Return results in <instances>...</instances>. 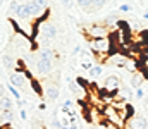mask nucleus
I'll return each mask as SVG.
<instances>
[{
	"mask_svg": "<svg viewBox=\"0 0 148 129\" xmlns=\"http://www.w3.org/2000/svg\"><path fill=\"white\" fill-rule=\"evenodd\" d=\"M88 45L91 48V52H95V57L97 59H102V62H107V59L110 57L112 53V46L114 42L109 38H98V40H88Z\"/></svg>",
	"mask_w": 148,
	"mask_h": 129,
	"instance_id": "nucleus-1",
	"label": "nucleus"
},
{
	"mask_svg": "<svg viewBox=\"0 0 148 129\" xmlns=\"http://www.w3.org/2000/svg\"><path fill=\"white\" fill-rule=\"evenodd\" d=\"M83 33L88 36V40H98V38H109L112 29L105 23H93V24L84 26Z\"/></svg>",
	"mask_w": 148,
	"mask_h": 129,
	"instance_id": "nucleus-2",
	"label": "nucleus"
},
{
	"mask_svg": "<svg viewBox=\"0 0 148 129\" xmlns=\"http://www.w3.org/2000/svg\"><path fill=\"white\" fill-rule=\"evenodd\" d=\"M36 24H38L40 38H43L47 42H52V40H55L59 36V29H57L55 23H52V21H36Z\"/></svg>",
	"mask_w": 148,
	"mask_h": 129,
	"instance_id": "nucleus-3",
	"label": "nucleus"
},
{
	"mask_svg": "<svg viewBox=\"0 0 148 129\" xmlns=\"http://www.w3.org/2000/svg\"><path fill=\"white\" fill-rule=\"evenodd\" d=\"M102 114H103V121H105V122H112V124L119 126L121 129H124V126H126V121L121 117L119 110H115L112 105H103Z\"/></svg>",
	"mask_w": 148,
	"mask_h": 129,
	"instance_id": "nucleus-4",
	"label": "nucleus"
},
{
	"mask_svg": "<svg viewBox=\"0 0 148 129\" xmlns=\"http://www.w3.org/2000/svg\"><path fill=\"white\" fill-rule=\"evenodd\" d=\"M35 69H36L38 76H50V74L53 72V60L36 59V62H35Z\"/></svg>",
	"mask_w": 148,
	"mask_h": 129,
	"instance_id": "nucleus-5",
	"label": "nucleus"
},
{
	"mask_svg": "<svg viewBox=\"0 0 148 129\" xmlns=\"http://www.w3.org/2000/svg\"><path fill=\"white\" fill-rule=\"evenodd\" d=\"M26 74L24 72H19V71H16V72H10V76H9V85H12L14 88H24L26 86Z\"/></svg>",
	"mask_w": 148,
	"mask_h": 129,
	"instance_id": "nucleus-6",
	"label": "nucleus"
},
{
	"mask_svg": "<svg viewBox=\"0 0 148 129\" xmlns=\"http://www.w3.org/2000/svg\"><path fill=\"white\" fill-rule=\"evenodd\" d=\"M124 128H127V129H147L148 128V121L145 119V117L133 115V117L127 121V124H126Z\"/></svg>",
	"mask_w": 148,
	"mask_h": 129,
	"instance_id": "nucleus-7",
	"label": "nucleus"
},
{
	"mask_svg": "<svg viewBox=\"0 0 148 129\" xmlns=\"http://www.w3.org/2000/svg\"><path fill=\"white\" fill-rule=\"evenodd\" d=\"M59 83H53V81H50L47 88H45V96H47V100L48 102H57V98H59Z\"/></svg>",
	"mask_w": 148,
	"mask_h": 129,
	"instance_id": "nucleus-8",
	"label": "nucleus"
},
{
	"mask_svg": "<svg viewBox=\"0 0 148 129\" xmlns=\"http://www.w3.org/2000/svg\"><path fill=\"white\" fill-rule=\"evenodd\" d=\"M14 16H16L17 19H21V21H29V19H33V16H31V10H29L28 3H19V7L16 9Z\"/></svg>",
	"mask_w": 148,
	"mask_h": 129,
	"instance_id": "nucleus-9",
	"label": "nucleus"
},
{
	"mask_svg": "<svg viewBox=\"0 0 148 129\" xmlns=\"http://www.w3.org/2000/svg\"><path fill=\"white\" fill-rule=\"evenodd\" d=\"M127 60H129V57L124 55V53H114V55H110L107 59V62H110L112 66H115V67H126Z\"/></svg>",
	"mask_w": 148,
	"mask_h": 129,
	"instance_id": "nucleus-10",
	"label": "nucleus"
},
{
	"mask_svg": "<svg viewBox=\"0 0 148 129\" xmlns=\"http://www.w3.org/2000/svg\"><path fill=\"white\" fill-rule=\"evenodd\" d=\"M103 88L107 89V91H110V93H115V91H119V88H121V81H119V78L117 76H109L107 79H105V83H103Z\"/></svg>",
	"mask_w": 148,
	"mask_h": 129,
	"instance_id": "nucleus-11",
	"label": "nucleus"
},
{
	"mask_svg": "<svg viewBox=\"0 0 148 129\" xmlns=\"http://www.w3.org/2000/svg\"><path fill=\"white\" fill-rule=\"evenodd\" d=\"M12 121H14L12 110H2L0 112V129H5L9 126H12Z\"/></svg>",
	"mask_w": 148,
	"mask_h": 129,
	"instance_id": "nucleus-12",
	"label": "nucleus"
},
{
	"mask_svg": "<svg viewBox=\"0 0 148 129\" xmlns=\"http://www.w3.org/2000/svg\"><path fill=\"white\" fill-rule=\"evenodd\" d=\"M55 57H57V53H55V50H52V48H40V52H38V59L55 60Z\"/></svg>",
	"mask_w": 148,
	"mask_h": 129,
	"instance_id": "nucleus-13",
	"label": "nucleus"
},
{
	"mask_svg": "<svg viewBox=\"0 0 148 129\" xmlns=\"http://www.w3.org/2000/svg\"><path fill=\"white\" fill-rule=\"evenodd\" d=\"M2 64H3V67H5V69H9V71H10V69L16 66V60H14V57H12V55L3 53V55H2Z\"/></svg>",
	"mask_w": 148,
	"mask_h": 129,
	"instance_id": "nucleus-14",
	"label": "nucleus"
},
{
	"mask_svg": "<svg viewBox=\"0 0 148 129\" xmlns=\"http://www.w3.org/2000/svg\"><path fill=\"white\" fill-rule=\"evenodd\" d=\"M76 2H77L79 9H83L84 12H88V14H93L95 12V9L91 5V0H76Z\"/></svg>",
	"mask_w": 148,
	"mask_h": 129,
	"instance_id": "nucleus-15",
	"label": "nucleus"
},
{
	"mask_svg": "<svg viewBox=\"0 0 148 129\" xmlns=\"http://www.w3.org/2000/svg\"><path fill=\"white\" fill-rule=\"evenodd\" d=\"M145 81V74L141 72V74H138V72H134L133 74V78H131V86H134L136 89L138 88H141V83Z\"/></svg>",
	"mask_w": 148,
	"mask_h": 129,
	"instance_id": "nucleus-16",
	"label": "nucleus"
},
{
	"mask_svg": "<svg viewBox=\"0 0 148 129\" xmlns=\"http://www.w3.org/2000/svg\"><path fill=\"white\" fill-rule=\"evenodd\" d=\"M29 86L33 88V91H35V95H36V96H43V88H41V85H40V81H38V79L33 78V79L29 81Z\"/></svg>",
	"mask_w": 148,
	"mask_h": 129,
	"instance_id": "nucleus-17",
	"label": "nucleus"
},
{
	"mask_svg": "<svg viewBox=\"0 0 148 129\" xmlns=\"http://www.w3.org/2000/svg\"><path fill=\"white\" fill-rule=\"evenodd\" d=\"M0 103H2V109H3V110H12V107H14L12 100H10V98H9L7 95L0 98Z\"/></svg>",
	"mask_w": 148,
	"mask_h": 129,
	"instance_id": "nucleus-18",
	"label": "nucleus"
},
{
	"mask_svg": "<svg viewBox=\"0 0 148 129\" xmlns=\"http://www.w3.org/2000/svg\"><path fill=\"white\" fill-rule=\"evenodd\" d=\"M31 2L41 10H48V7H50V0H31Z\"/></svg>",
	"mask_w": 148,
	"mask_h": 129,
	"instance_id": "nucleus-19",
	"label": "nucleus"
},
{
	"mask_svg": "<svg viewBox=\"0 0 148 129\" xmlns=\"http://www.w3.org/2000/svg\"><path fill=\"white\" fill-rule=\"evenodd\" d=\"M102 72H103V67H102V66H93V67L90 69V76H91V78H100Z\"/></svg>",
	"mask_w": 148,
	"mask_h": 129,
	"instance_id": "nucleus-20",
	"label": "nucleus"
},
{
	"mask_svg": "<svg viewBox=\"0 0 148 129\" xmlns=\"http://www.w3.org/2000/svg\"><path fill=\"white\" fill-rule=\"evenodd\" d=\"M7 89L10 91V95H12L16 100H21V93H19V89H17V88H14L12 85H9V86H7Z\"/></svg>",
	"mask_w": 148,
	"mask_h": 129,
	"instance_id": "nucleus-21",
	"label": "nucleus"
},
{
	"mask_svg": "<svg viewBox=\"0 0 148 129\" xmlns=\"http://www.w3.org/2000/svg\"><path fill=\"white\" fill-rule=\"evenodd\" d=\"M105 3H107V0H91V5H93V9H95V10L102 9Z\"/></svg>",
	"mask_w": 148,
	"mask_h": 129,
	"instance_id": "nucleus-22",
	"label": "nucleus"
},
{
	"mask_svg": "<svg viewBox=\"0 0 148 129\" xmlns=\"http://www.w3.org/2000/svg\"><path fill=\"white\" fill-rule=\"evenodd\" d=\"M140 69H141V72H143L145 76H148V59H143V60H141Z\"/></svg>",
	"mask_w": 148,
	"mask_h": 129,
	"instance_id": "nucleus-23",
	"label": "nucleus"
},
{
	"mask_svg": "<svg viewBox=\"0 0 148 129\" xmlns=\"http://www.w3.org/2000/svg\"><path fill=\"white\" fill-rule=\"evenodd\" d=\"M76 83H77L79 88H83L84 91L88 89V81H86V79H83V78H76Z\"/></svg>",
	"mask_w": 148,
	"mask_h": 129,
	"instance_id": "nucleus-24",
	"label": "nucleus"
},
{
	"mask_svg": "<svg viewBox=\"0 0 148 129\" xmlns=\"http://www.w3.org/2000/svg\"><path fill=\"white\" fill-rule=\"evenodd\" d=\"M110 23H119V19H117V16H115V14H110V16H107V17H105V24L109 26Z\"/></svg>",
	"mask_w": 148,
	"mask_h": 129,
	"instance_id": "nucleus-25",
	"label": "nucleus"
},
{
	"mask_svg": "<svg viewBox=\"0 0 148 129\" xmlns=\"http://www.w3.org/2000/svg\"><path fill=\"white\" fill-rule=\"evenodd\" d=\"M119 10L121 12H129L131 10V5L129 3H122V5H119Z\"/></svg>",
	"mask_w": 148,
	"mask_h": 129,
	"instance_id": "nucleus-26",
	"label": "nucleus"
},
{
	"mask_svg": "<svg viewBox=\"0 0 148 129\" xmlns=\"http://www.w3.org/2000/svg\"><path fill=\"white\" fill-rule=\"evenodd\" d=\"M17 7H19V3H17L16 0H10V10H12V12H16V9H17Z\"/></svg>",
	"mask_w": 148,
	"mask_h": 129,
	"instance_id": "nucleus-27",
	"label": "nucleus"
},
{
	"mask_svg": "<svg viewBox=\"0 0 148 129\" xmlns=\"http://www.w3.org/2000/svg\"><path fill=\"white\" fill-rule=\"evenodd\" d=\"M19 115H21V119H23V121H28V112H26L24 109H21V112H19Z\"/></svg>",
	"mask_w": 148,
	"mask_h": 129,
	"instance_id": "nucleus-28",
	"label": "nucleus"
},
{
	"mask_svg": "<svg viewBox=\"0 0 148 129\" xmlns=\"http://www.w3.org/2000/svg\"><path fill=\"white\" fill-rule=\"evenodd\" d=\"M143 96H145V91H143L141 88H138V89H136V98H143Z\"/></svg>",
	"mask_w": 148,
	"mask_h": 129,
	"instance_id": "nucleus-29",
	"label": "nucleus"
},
{
	"mask_svg": "<svg viewBox=\"0 0 148 129\" xmlns=\"http://www.w3.org/2000/svg\"><path fill=\"white\" fill-rule=\"evenodd\" d=\"M38 110L45 112V110H47V103H45V102H40V103H38Z\"/></svg>",
	"mask_w": 148,
	"mask_h": 129,
	"instance_id": "nucleus-30",
	"label": "nucleus"
},
{
	"mask_svg": "<svg viewBox=\"0 0 148 129\" xmlns=\"http://www.w3.org/2000/svg\"><path fill=\"white\" fill-rule=\"evenodd\" d=\"M2 96H5V88H3L2 83H0V98H2Z\"/></svg>",
	"mask_w": 148,
	"mask_h": 129,
	"instance_id": "nucleus-31",
	"label": "nucleus"
},
{
	"mask_svg": "<svg viewBox=\"0 0 148 129\" xmlns=\"http://www.w3.org/2000/svg\"><path fill=\"white\" fill-rule=\"evenodd\" d=\"M16 103H17L19 109H24V102H23V100H16Z\"/></svg>",
	"mask_w": 148,
	"mask_h": 129,
	"instance_id": "nucleus-32",
	"label": "nucleus"
},
{
	"mask_svg": "<svg viewBox=\"0 0 148 129\" xmlns=\"http://www.w3.org/2000/svg\"><path fill=\"white\" fill-rule=\"evenodd\" d=\"M62 3H64L66 9H71V2H69V0H62Z\"/></svg>",
	"mask_w": 148,
	"mask_h": 129,
	"instance_id": "nucleus-33",
	"label": "nucleus"
},
{
	"mask_svg": "<svg viewBox=\"0 0 148 129\" xmlns=\"http://www.w3.org/2000/svg\"><path fill=\"white\" fill-rule=\"evenodd\" d=\"M143 17H145V19H147V21H148V10H147V12H145V14H143Z\"/></svg>",
	"mask_w": 148,
	"mask_h": 129,
	"instance_id": "nucleus-34",
	"label": "nucleus"
},
{
	"mask_svg": "<svg viewBox=\"0 0 148 129\" xmlns=\"http://www.w3.org/2000/svg\"><path fill=\"white\" fill-rule=\"evenodd\" d=\"M5 129H14V128H12V126H9V128H5Z\"/></svg>",
	"mask_w": 148,
	"mask_h": 129,
	"instance_id": "nucleus-35",
	"label": "nucleus"
},
{
	"mask_svg": "<svg viewBox=\"0 0 148 129\" xmlns=\"http://www.w3.org/2000/svg\"><path fill=\"white\" fill-rule=\"evenodd\" d=\"M2 110H3V109H2V103H0V112H2Z\"/></svg>",
	"mask_w": 148,
	"mask_h": 129,
	"instance_id": "nucleus-36",
	"label": "nucleus"
}]
</instances>
